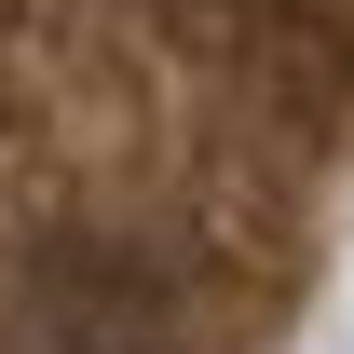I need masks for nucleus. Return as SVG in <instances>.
I'll use <instances>...</instances> for the list:
<instances>
[{
  "label": "nucleus",
  "mask_w": 354,
  "mask_h": 354,
  "mask_svg": "<svg viewBox=\"0 0 354 354\" xmlns=\"http://www.w3.org/2000/svg\"><path fill=\"white\" fill-rule=\"evenodd\" d=\"M28 354H177L164 327V286H150V259H109V245H55L41 272H28Z\"/></svg>",
  "instance_id": "obj_1"
}]
</instances>
